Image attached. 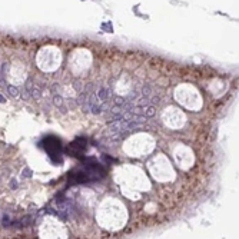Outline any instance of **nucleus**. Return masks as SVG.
Masks as SVG:
<instances>
[{"mask_svg": "<svg viewBox=\"0 0 239 239\" xmlns=\"http://www.w3.org/2000/svg\"><path fill=\"white\" fill-rule=\"evenodd\" d=\"M109 95H110V92H109L106 87H100L96 96H98V98L100 99V100H108V99H109Z\"/></svg>", "mask_w": 239, "mask_h": 239, "instance_id": "obj_1", "label": "nucleus"}, {"mask_svg": "<svg viewBox=\"0 0 239 239\" xmlns=\"http://www.w3.org/2000/svg\"><path fill=\"white\" fill-rule=\"evenodd\" d=\"M155 113H156V109L153 108V106H147V108L143 109V116L152 118V116H155Z\"/></svg>", "mask_w": 239, "mask_h": 239, "instance_id": "obj_2", "label": "nucleus"}, {"mask_svg": "<svg viewBox=\"0 0 239 239\" xmlns=\"http://www.w3.org/2000/svg\"><path fill=\"white\" fill-rule=\"evenodd\" d=\"M7 92H9V95L13 96V98H17V96H19V89H17L16 86H13V85L7 86Z\"/></svg>", "mask_w": 239, "mask_h": 239, "instance_id": "obj_3", "label": "nucleus"}, {"mask_svg": "<svg viewBox=\"0 0 239 239\" xmlns=\"http://www.w3.org/2000/svg\"><path fill=\"white\" fill-rule=\"evenodd\" d=\"M30 96L33 99H40L42 98V93L39 90V87H32V90H30Z\"/></svg>", "mask_w": 239, "mask_h": 239, "instance_id": "obj_4", "label": "nucleus"}, {"mask_svg": "<svg viewBox=\"0 0 239 239\" xmlns=\"http://www.w3.org/2000/svg\"><path fill=\"white\" fill-rule=\"evenodd\" d=\"M53 103L56 105L57 108L63 109V100H62V98H60L59 95H54V98H53Z\"/></svg>", "mask_w": 239, "mask_h": 239, "instance_id": "obj_5", "label": "nucleus"}, {"mask_svg": "<svg viewBox=\"0 0 239 239\" xmlns=\"http://www.w3.org/2000/svg\"><path fill=\"white\" fill-rule=\"evenodd\" d=\"M150 92H152V89H150V86H149V85H145V86H143V89H142L143 96H149V95H150Z\"/></svg>", "mask_w": 239, "mask_h": 239, "instance_id": "obj_6", "label": "nucleus"}, {"mask_svg": "<svg viewBox=\"0 0 239 239\" xmlns=\"http://www.w3.org/2000/svg\"><path fill=\"white\" fill-rule=\"evenodd\" d=\"M143 109H145V108H142V106H136L135 109H132L131 112L133 115H143Z\"/></svg>", "mask_w": 239, "mask_h": 239, "instance_id": "obj_7", "label": "nucleus"}, {"mask_svg": "<svg viewBox=\"0 0 239 239\" xmlns=\"http://www.w3.org/2000/svg\"><path fill=\"white\" fill-rule=\"evenodd\" d=\"M73 86H75V89H76L77 92H80L82 90V82L79 80V79H76V80L73 82Z\"/></svg>", "mask_w": 239, "mask_h": 239, "instance_id": "obj_8", "label": "nucleus"}, {"mask_svg": "<svg viewBox=\"0 0 239 239\" xmlns=\"http://www.w3.org/2000/svg\"><path fill=\"white\" fill-rule=\"evenodd\" d=\"M22 98L24 99V100H27V99L32 98V96H30V90H27V89H26V90H23V92H22Z\"/></svg>", "mask_w": 239, "mask_h": 239, "instance_id": "obj_9", "label": "nucleus"}, {"mask_svg": "<svg viewBox=\"0 0 239 239\" xmlns=\"http://www.w3.org/2000/svg\"><path fill=\"white\" fill-rule=\"evenodd\" d=\"M85 98H86V95H85V93H82L80 96L77 98V103H79V105H83V103H85V100H86Z\"/></svg>", "mask_w": 239, "mask_h": 239, "instance_id": "obj_10", "label": "nucleus"}, {"mask_svg": "<svg viewBox=\"0 0 239 239\" xmlns=\"http://www.w3.org/2000/svg\"><path fill=\"white\" fill-rule=\"evenodd\" d=\"M126 102V98H116L115 99V103L116 105H123Z\"/></svg>", "mask_w": 239, "mask_h": 239, "instance_id": "obj_11", "label": "nucleus"}, {"mask_svg": "<svg viewBox=\"0 0 239 239\" xmlns=\"http://www.w3.org/2000/svg\"><path fill=\"white\" fill-rule=\"evenodd\" d=\"M152 102H153V103H159V102H160V98H159V96H153Z\"/></svg>", "mask_w": 239, "mask_h": 239, "instance_id": "obj_12", "label": "nucleus"}, {"mask_svg": "<svg viewBox=\"0 0 239 239\" xmlns=\"http://www.w3.org/2000/svg\"><path fill=\"white\" fill-rule=\"evenodd\" d=\"M9 222H10V221H9V218H7V216L3 218V225H5V226H7V225H9Z\"/></svg>", "mask_w": 239, "mask_h": 239, "instance_id": "obj_13", "label": "nucleus"}, {"mask_svg": "<svg viewBox=\"0 0 239 239\" xmlns=\"http://www.w3.org/2000/svg\"><path fill=\"white\" fill-rule=\"evenodd\" d=\"M26 89H27V90H32V82H30V80H27V83H26Z\"/></svg>", "mask_w": 239, "mask_h": 239, "instance_id": "obj_14", "label": "nucleus"}, {"mask_svg": "<svg viewBox=\"0 0 239 239\" xmlns=\"http://www.w3.org/2000/svg\"><path fill=\"white\" fill-rule=\"evenodd\" d=\"M57 87H59L57 85H53V86H52V92L56 93V92H57Z\"/></svg>", "mask_w": 239, "mask_h": 239, "instance_id": "obj_15", "label": "nucleus"}, {"mask_svg": "<svg viewBox=\"0 0 239 239\" xmlns=\"http://www.w3.org/2000/svg\"><path fill=\"white\" fill-rule=\"evenodd\" d=\"M6 69H7V63H3V66H2V69H0V70H2V72H6Z\"/></svg>", "mask_w": 239, "mask_h": 239, "instance_id": "obj_16", "label": "nucleus"}, {"mask_svg": "<svg viewBox=\"0 0 239 239\" xmlns=\"http://www.w3.org/2000/svg\"><path fill=\"white\" fill-rule=\"evenodd\" d=\"M5 100H6V99L3 98V96H2V95H0V103H5Z\"/></svg>", "mask_w": 239, "mask_h": 239, "instance_id": "obj_17", "label": "nucleus"}, {"mask_svg": "<svg viewBox=\"0 0 239 239\" xmlns=\"http://www.w3.org/2000/svg\"><path fill=\"white\" fill-rule=\"evenodd\" d=\"M0 77H2V70H0Z\"/></svg>", "mask_w": 239, "mask_h": 239, "instance_id": "obj_18", "label": "nucleus"}]
</instances>
